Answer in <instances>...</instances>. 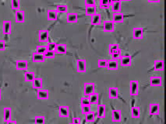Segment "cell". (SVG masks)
<instances>
[{"label":"cell","mask_w":166,"mask_h":124,"mask_svg":"<svg viewBox=\"0 0 166 124\" xmlns=\"http://www.w3.org/2000/svg\"><path fill=\"white\" fill-rule=\"evenodd\" d=\"M37 97L38 99H48L49 97V91L48 89H41L37 91Z\"/></svg>","instance_id":"5bb4252c"},{"label":"cell","mask_w":166,"mask_h":124,"mask_svg":"<svg viewBox=\"0 0 166 124\" xmlns=\"http://www.w3.org/2000/svg\"><path fill=\"white\" fill-rule=\"evenodd\" d=\"M77 71L79 73H85L87 71V61L84 59H78L77 61Z\"/></svg>","instance_id":"3957f363"},{"label":"cell","mask_w":166,"mask_h":124,"mask_svg":"<svg viewBox=\"0 0 166 124\" xmlns=\"http://www.w3.org/2000/svg\"><path fill=\"white\" fill-rule=\"evenodd\" d=\"M103 29L105 32H113L115 30V23L111 20H105L104 22V25H103Z\"/></svg>","instance_id":"7c38bea8"},{"label":"cell","mask_w":166,"mask_h":124,"mask_svg":"<svg viewBox=\"0 0 166 124\" xmlns=\"http://www.w3.org/2000/svg\"><path fill=\"white\" fill-rule=\"evenodd\" d=\"M112 22L114 23H122L124 21V15L123 13H113L112 14Z\"/></svg>","instance_id":"4fadbf2b"},{"label":"cell","mask_w":166,"mask_h":124,"mask_svg":"<svg viewBox=\"0 0 166 124\" xmlns=\"http://www.w3.org/2000/svg\"><path fill=\"white\" fill-rule=\"evenodd\" d=\"M96 13H97V7H96V5H86V7H85V14L86 15L91 16H93Z\"/></svg>","instance_id":"603a6c76"},{"label":"cell","mask_w":166,"mask_h":124,"mask_svg":"<svg viewBox=\"0 0 166 124\" xmlns=\"http://www.w3.org/2000/svg\"><path fill=\"white\" fill-rule=\"evenodd\" d=\"M154 68L157 71H162L165 68V64L162 60H155L154 61Z\"/></svg>","instance_id":"7402d4cb"},{"label":"cell","mask_w":166,"mask_h":124,"mask_svg":"<svg viewBox=\"0 0 166 124\" xmlns=\"http://www.w3.org/2000/svg\"><path fill=\"white\" fill-rule=\"evenodd\" d=\"M121 54H122V51H121L120 49H118V50L111 54V55H112V58L113 60L118 61L121 58Z\"/></svg>","instance_id":"8d00e7d4"},{"label":"cell","mask_w":166,"mask_h":124,"mask_svg":"<svg viewBox=\"0 0 166 124\" xmlns=\"http://www.w3.org/2000/svg\"><path fill=\"white\" fill-rule=\"evenodd\" d=\"M113 0H99V6L101 9H108L109 7Z\"/></svg>","instance_id":"d6a6232c"},{"label":"cell","mask_w":166,"mask_h":124,"mask_svg":"<svg viewBox=\"0 0 166 124\" xmlns=\"http://www.w3.org/2000/svg\"><path fill=\"white\" fill-rule=\"evenodd\" d=\"M133 37L135 40H141L143 37V30L141 27H135L133 30Z\"/></svg>","instance_id":"9c48e42d"},{"label":"cell","mask_w":166,"mask_h":124,"mask_svg":"<svg viewBox=\"0 0 166 124\" xmlns=\"http://www.w3.org/2000/svg\"><path fill=\"white\" fill-rule=\"evenodd\" d=\"M141 116V108L139 106H133L131 108V117L133 118H138Z\"/></svg>","instance_id":"4dcf8cb0"},{"label":"cell","mask_w":166,"mask_h":124,"mask_svg":"<svg viewBox=\"0 0 166 124\" xmlns=\"http://www.w3.org/2000/svg\"><path fill=\"white\" fill-rule=\"evenodd\" d=\"M59 116L60 117L68 118L69 117V108L66 106L59 107Z\"/></svg>","instance_id":"e0dca14e"},{"label":"cell","mask_w":166,"mask_h":124,"mask_svg":"<svg viewBox=\"0 0 166 124\" xmlns=\"http://www.w3.org/2000/svg\"><path fill=\"white\" fill-rule=\"evenodd\" d=\"M6 124H16V122L15 120H12V119H10V120H9L8 122H6Z\"/></svg>","instance_id":"f907efd6"},{"label":"cell","mask_w":166,"mask_h":124,"mask_svg":"<svg viewBox=\"0 0 166 124\" xmlns=\"http://www.w3.org/2000/svg\"><path fill=\"white\" fill-rule=\"evenodd\" d=\"M118 68H119V64H118V61L116 60H113V59L108 60L107 67H106L108 70L115 71V70H117Z\"/></svg>","instance_id":"d6986e66"},{"label":"cell","mask_w":166,"mask_h":124,"mask_svg":"<svg viewBox=\"0 0 166 124\" xmlns=\"http://www.w3.org/2000/svg\"><path fill=\"white\" fill-rule=\"evenodd\" d=\"M58 13L56 9H49L47 12V18L50 21H55L57 20Z\"/></svg>","instance_id":"484cf974"},{"label":"cell","mask_w":166,"mask_h":124,"mask_svg":"<svg viewBox=\"0 0 166 124\" xmlns=\"http://www.w3.org/2000/svg\"><path fill=\"white\" fill-rule=\"evenodd\" d=\"M5 49V42L3 40H0V51H4Z\"/></svg>","instance_id":"7dc6e473"},{"label":"cell","mask_w":166,"mask_h":124,"mask_svg":"<svg viewBox=\"0 0 166 124\" xmlns=\"http://www.w3.org/2000/svg\"><path fill=\"white\" fill-rule=\"evenodd\" d=\"M70 124H74V123H70Z\"/></svg>","instance_id":"db71d44e"},{"label":"cell","mask_w":166,"mask_h":124,"mask_svg":"<svg viewBox=\"0 0 166 124\" xmlns=\"http://www.w3.org/2000/svg\"><path fill=\"white\" fill-rule=\"evenodd\" d=\"M12 30V23L10 20H4L3 22V33L5 35H9Z\"/></svg>","instance_id":"8992f818"},{"label":"cell","mask_w":166,"mask_h":124,"mask_svg":"<svg viewBox=\"0 0 166 124\" xmlns=\"http://www.w3.org/2000/svg\"><path fill=\"white\" fill-rule=\"evenodd\" d=\"M32 87L33 89H41L43 88V80L41 78H35L32 81Z\"/></svg>","instance_id":"ffe728a7"},{"label":"cell","mask_w":166,"mask_h":124,"mask_svg":"<svg viewBox=\"0 0 166 124\" xmlns=\"http://www.w3.org/2000/svg\"><path fill=\"white\" fill-rule=\"evenodd\" d=\"M118 49H119V45L118 44V43H112V44H111L109 46V54L112 53L115 51L118 50Z\"/></svg>","instance_id":"ee69618b"},{"label":"cell","mask_w":166,"mask_h":124,"mask_svg":"<svg viewBox=\"0 0 166 124\" xmlns=\"http://www.w3.org/2000/svg\"><path fill=\"white\" fill-rule=\"evenodd\" d=\"M88 97L89 99V102L91 105H95V104H97L98 102V99H99V96L97 93H93L91 95H90Z\"/></svg>","instance_id":"1f68e13d"},{"label":"cell","mask_w":166,"mask_h":124,"mask_svg":"<svg viewBox=\"0 0 166 124\" xmlns=\"http://www.w3.org/2000/svg\"><path fill=\"white\" fill-rule=\"evenodd\" d=\"M67 45L64 44V43H57L56 48L55 52L58 54H64L67 53Z\"/></svg>","instance_id":"cb8c5ba5"},{"label":"cell","mask_w":166,"mask_h":124,"mask_svg":"<svg viewBox=\"0 0 166 124\" xmlns=\"http://www.w3.org/2000/svg\"><path fill=\"white\" fill-rule=\"evenodd\" d=\"M56 10L57 11V13H67L68 7L66 5H58L56 6Z\"/></svg>","instance_id":"74e56055"},{"label":"cell","mask_w":166,"mask_h":124,"mask_svg":"<svg viewBox=\"0 0 166 124\" xmlns=\"http://www.w3.org/2000/svg\"><path fill=\"white\" fill-rule=\"evenodd\" d=\"M85 119L86 121L88 123H93L95 121V112H90L89 113L85 115Z\"/></svg>","instance_id":"d590c367"},{"label":"cell","mask_w":166,"mask_h":124,"mask_svg":"<svg viewBox=\"0 0 166 124\" xmlns=\"http://www.w3.org/2000/svg\"><path fill=\"white\" fill-rule=\"evenodd\" d=\"M160 112V105L158 103H151L149 105V113L151 116L158 115Z\"/></svg>","instance_id":"5b68a950"},{"label":"cell","mask_w":166,"mask_h":124,"mask_svg":"<svg viewBox=\"0 0 166 124\" xmlns=\"http://www.w3.org/2000/svg\"><path fill=\"white\" fill-rule=\"evenodd\" d=\"M102 22V15L100 13H96L91 16V24L92 25H99Z\"/></svg>","instance_id":"4316f807"},{"label":"cell","mask_w":166,"mask_h":124,"mask_svg":"<svg viewBox=\"0 0 166 124\" xmlns=\"http://www.w3.org/2000/svg\"><path fill=\"white\" fill-rule=\"evenodd\" d=\"M111 7L113 13H119L122 10V2H120L119 0L112 1V3L111 4Z\"/></svg>","instance_id":"2e32d148"},{"label":"cell","mask_w":166,"mask_h":124,"mask_svg":"<svg viewBox=\"0 0 166 124\" xmlns=\"http://www.w3.org/2000/svg\"><path fill=\"white\" fill-rule=\"evenodd\" d=\"M96 0H85V5H95Z\"/></svg>","instance_id":"bcb514c9"},{"label":"cell","mask_w":166,"mask_h":124,"mask_svg":"<svg viewBox=\"0 0 166 124\" xmlns=\"http://www.w3.org/2000/svg\"><path fill=\"white\" fill-rule=\"evenodd\" d=\"M56 43H49L46 46V47H47V50H49V51H55L56 48Z\"/></svg>","instance_id":"f6af8a7d"},{"label":"cell","mask_w":166,"mask_h":124,"mask_svg":"<svg viewBox=\"0 0 166 124\" xmlns=\"http://www.w3.org/2000/svg\"><path fill=\"white\" fill-rule=\"evenodd\" d=\"M16 67L19 71H26L28 68V62L25 60H18L16 62Z\"/></svg>","instance_id":"30bf717a"},{"label":"cell","mask_w":166,"mask_h":124,"mask_svg":"<svg viewBox=\"0 0 166 124\" xmlns=\"http://www.w3.org/2000/svg\"><path fill=\"white\" fill-rule=\"evenodd\" d=\"M47 51V47L45 45H38L37 46V48H36V52L41 54H44L45 53V51Z\"/></svg>","instance_id":"60d3db41"},{"label":"cell","mask_w":166,"mask_h":124,"mask_svg":"<svg viewBox=\"0 0 166 124\" xmlns=\"http://www.w3.org/2000/svg\"><path fill=\"white\" fill-rule=\"evenodd\" d=\"M108 64V60L106 59H100L97 61V66L100 68H106Z\"/></svg>","instance_id":"f35d334b"},{"label":"cell","mask_w":166,"mask_h":124,"mask_svg":"<svg viewBox=\"0 0 166 124\" xmlns=\"http://www.w3.org/2000/svg\"><path fill=\"white\" fill-rule=\"evenodd\" d=\"M12 117V109L10 107H5L3 110V120L5 123L10 120Z\"/></svg>","instance_id":"44dd1931"},{"label":"cell","mask_w":166,"mask_h":124,"mask_svg":"<svg viewBox=\"0 0 166 124\" xmlns=\"http://www.w3.org/2000/svg\"><path fill=\"white\" fill-rule=\"evenodd\" d=\"M90 112H91V105L89 106H81V112L84 115L89 113Z\"/></svg>","instance_id":"b9f144b4"},{"label":"cell","mask_w":166,"mask_h":124,"mask_svg":"<svg viewBox=\"0 0 166 124\" xmlns=\"http://www.w3.org/2000/svg\"><path fill=\"white\" fill-rule=\"evenodd\" d=\"M15 21L17 23H23L25 21V14L24 11L23 10H17L16 11L15 13Z\"/></svg>","instance_id":"8fae6325"},{"label":"cell","mask_w":166,"mask_h":124,"mask_svg":"<svg viewBox=\"0 0 166 124\" xmlns=\"http://www.w3.org/2000/svg\"><path fill=\"white\" fill-rule=\"evenodd\" d=\"M2 99V91H1V89H0V100Z\"/></svg>","instance_id":"816d5d0a"},{"label":"cell","mask_w":166,"mask_h":124,"mask_svg":"<svg viewBox=\"0 0 166 124\" xmlns=\"http://www.w3.org/2000/svg\"><path fill=\"white\" fill-rule=\"evenodd\" d=\"M45 60V58L43 54L37 53V52H34L32 54V61L34 62H44Z\"/></svg>","instance_id":"83f0119b"},{"label":"cell","mask_w":166,"mask_h":124,"mask_svg":"<svg viewBox=\"0 0 166 124\" xmlns=\"http://www.w3.org/2000/svg\"><path fill=\"white\" fill-rule=\"evenodd\" d=\"M43 55L45 59H53L55 58V57H56V52H55V51H51L47 50V51H45V53Z\"/></svg>","instance_id":"e575fe53"},{"label":"cell","mask_w":166,"mask_h":124,"mask_svg":"<svg viewBox=\"0 0 166 124\" xmlns=\"http://www.w3.org/2000/svg\"><path fill=\"white\" fill-rule=\"evenodd\" d=\"M149 81L151 86H161L162 84V79L160 76H151Z\"/></svg>","instance_id":"ba28073f"},{"label":"cell","mask_w":166,"mask_h":124,"mask_svg":"<svg viewBox=\"0 0 166 124\" xmlns=\"http://www.w3.org/2000/svg\"><path fill=\"white\" fill-rule=\"evenodd\" d=\"M112 120L115 123H119L122 120V111L120 109H114L112 111Z\"/></svg>","instance_id":"52a82bcc"},{"label":"cell","mask_w":166,"mask_h":124,"mask_svg":"<svg viewBox=\"0 0 166 124\" xmlns=\"http://www.w3.org/2000/svg\"><path fill=\"white\" fill-rule=\"evenodd\" d=\"M34 124H45V118L42 116H38L34 119Z\"/></svg>","instance_id":"ab89813d"},{"label":"cell","mask_w":166,"mask_h":124,"mask_svg":"<svg viewBox=\"0 0 166 124\" xmlns=\"http://www.w3.org/2000/svg\"><path fill=\"white\" fill-rule=\"evenodd\" d=\"M67 21L68 23H77L78 22V14L77 13H67Z\"/></svg>","instance_id":"ac0fdd59"},{"label":"cell","mask_w":166,"mask_h":124,"mask_svg":"<svg viewBox=\"0 0 166 124\" xmlns=\"http://www.w3.org/2000/svg\"><path fill=\"white\" fill-rule=\"evenodd\" d=\"M73 123L74 124H80V119L79 118H74L73 120Z\"/></svg>","instance_id":"c3c4849f"},{"label":"cell","mask_w":166,"mask_h":124,"mask_svg":"<svg viewBox=\"0 0 166 124\" xmlns=\"http://www.w3.org/2000/svg\"><path fill=\"white\" fill-rule=\"evenodd\" d=\"M11 7L14 10L21 9V0H11Z\"/></svg>","instance_id":"836d02e7"},{"label":"cell","mask_w":166,"mask_h":124,"mask_svg":"<svg viewBox=\"0 0 166 124\" xmlns=\"http://www.w3.org/2000/svg\"><path fill=\"white\" fill-rule=\"evenodd\" d=\"M147 1H148V3H160L161 0H147Z\"/></svg>","instance_id":"681fc988"},{"label":"cell","mask_w":166,"mask_h":124,"mask_svg":"<svg viewBox=\"0 0 166 124\" xmlns=\"http://www.w3.org/2000/svg\"><path fill=\"white\" fill-rule=\"evenodd\" d=\"M49 32L47 30H41L38 31V41L41 43H45L49 41Z\"/></svg>","instance_id":"277c9868"},{"label":"cell","mask_w":166,"mask_h":124,"mask_svg":"<svg viewBox=\"0 0 166 124\" xmlns=\"http://www.w3.org/2000/svg\"><path fill=\"white\" fill-rule=\"evenodd\" d=\"M130 95L131 96L139 95V82L137 81H130Z\"/></svg>","instance_id":"7a4b0ae2"},{"label":"cell","mask_w":166,"mask_h":124,"mask_svg":"<svg viewBox=\"0 0 166 124\" xmlns=\"http://www.w3.org/2000/svg\"><path fill=\"white\" fill-rule=\"evenodd\" d=\"M35 78V73L33 71H26L24 73V80L27 82H32Z\"/></svg>","instance_id":"f1b7e54d"},{"label":"cell","mask_w":166,"mask_h":124,"mask_svg":"<svg viewBox=\"0 0 166 124\" xmlns=\"http://www.w3.org/2000/svg\"><path fill=\"white\" fill-rule=\"evenodd\" d=\"M120 64L123 67H129L132 64V58L130 55H126L121 57L120 58Z\"/></svg>","instance_id":"9a60e30c"},{"label":"cell","mask_w":166,"mask_h":124,"mask_svg":"<svg viewBox=\"0 0 166 124\" xmlns=\"http://www.w3.org/2000/svg\"><path fill=\"white\" fill-rule=\"evenodd\" d=\"M106 108L105 105H99L97 106V117L99 118H105Z\"/></svg>","instance_id":"f546056e"},{"label":"cell","mask_w":166,"mask_h":124,"mask_svg":"<svg viewBox=\"0 0 166 124\" xmlns=\"http://www.w3.org/2000/svg\"><path fill=\"white\" fill-rule=\"evenodd\" d=\"M80 105L81 106H89L91 105L89 102V99L87 96H83L80 99Z\"/></svg>","instance_id":"7bdbcfd3"},{"label":"cell","mask_w":166,"mask_h":124,"mask_svg":"<svg viewBox=\"0 0 166 124\" xmlns=\"http://www.w3.org/2000/svg\"><path fill=\"white\" fill-rule=\"evenodd\" d=\"M120 2H126V1H130V0H119Z\"/></svg>","instance_id":"f5cc1de1"},{"label":"cell","mask_w":166,"mask_h":124,"mask_svg":"<svg viewBox=\"0 0 166 124\" xmlns=\"http://www.w3.org/2000/svg\"><path fill=\"white\" fill-rule=\"evenodd\" d=\"M84 86V94L85 96H89L90 95L95 92V84L94 82H86Z\"/></svg>","instance_id":"6da1fadb"},{"label":"cell","mask_w":166,"mask_h":124,"mask_svg":"<svg viewBox=\"0 0 166 124\" xmlns=\"http://www.w3.org/2000/svg\"><path fill=\"white\" fill-rule=\"evenodd\" d=\"M108 96L112 99H117L119 97V89L115 87H111L108 89Z\"/></svg>","instance_id":"d4e9b609"}]
</instances>
